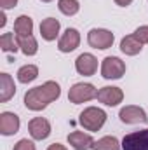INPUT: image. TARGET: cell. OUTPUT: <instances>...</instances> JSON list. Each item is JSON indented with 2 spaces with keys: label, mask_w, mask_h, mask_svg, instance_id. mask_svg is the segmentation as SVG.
<instances>
[{
  "label": "cell",
  "mask_w": 148,
  "mask_h": 150,
  "mask_svg": "<svg viewBox=\"0 0 148 150\" xmlns=\"http://www.w3.org/2000/svg\"><path fill=\"white\" fill-rule=\"evenodd\" d=\"M61 94V87L58 82L54 80H47L44 82L42 86H37L33 89H30L26 94H25V105L28 110H33V112H40L44 110L49 103L56 101Z\"/></svg>",
  "instance_id": "cell-1"
},
{
  "label": "cell",
  "mask_w": 148,
  "mask_h": 150,
  "mask_svg": "<svg viewBox=\"0 0 148 150\" xmlns=\"http://www.w3.org/2000/svg\"><path fill=\"white\" fill-rule=\"evenodd\" d=\"M78 122L87 131H99L103 127V124L106 122V112L101 108H96V107H89L80 113Z\"/></svg>",
  "instance_id": "cell-2"
},
{
  "label": "cell",
  "mask_w": 148,
  "mask_h": 150,
  "mask_svg": "<svg viewBox=\"0 0 148 150\" xmlns=\"http://www.w3.org/2000/svg\"><path fill=\"white\" fill-rule=\"evenodd\" d=\"M98 96V91L92 84H84V82H78L73 84L68 91V100L70 103L73 105H80V103H85V101H91Z\"/></svg>",
  "instance_id": "cell-3"
},
{
  "label": "cell",
  "mask_w": 148,
  "mask_h": 150,
  "mask_svg": "<svg viewBox=\"0 0 148 150\" xmlns=\"http://www.w3.org/2000/svg\"><path fill=\"white\" fill-rule=\"evenodd\" d=\"M113 33L110 30H105V28H92L89 33H87V42L91 47L94 49H110L113 45Z\"/></svg>",
  "instance_id": "cell-4"
},
{
  "label": "cell",
  "mask_w": 148,
  "mask_h": 150,
  "mask_svg": "<svg viewBox=\"0 0 148 150\" xmlns=\"http://www.w3.org/2000/svg\"><path fill=\"white\" fill-rule=\"evenodd\" d=\"M125 74V63L117 56H106L101 63V75L105 79H120Z\"/></svg>",
  "instance_id": "cell-5"
},
{
  "label": "cell",
  "mask_w": 148,
  "mask_h": 150,
  "mask_svg": "<svg viewBox=\"0 0 148 150\" xmlns=\"http://www.w3.org/2000/svg\"><path fill=\"white\" fill-rule=\"evenodd\" d=\"M122 150H148V127L124 136Z\"/></svg>",
  "instance_id": "cell-6"
},
{
  "label": "cell",
  "mask_w": 148,
  "mask_h": 150,
  "mask_svg": "<svg viewBox=\"0 0 148 150\" xmlns=\"http://www.w3.org/2000/svg\"><path fill=\"white\" fill-rule=\"evenodd\" d=\"M98 101L106 105V107H117L118 103H122L124 100V93L120 87H115V86H105L98 91Z\"/></svg>",
  "instance_id": "cell-7"
},
{
  "label": "cell",
  "mask_w": 148,
  "mask_h": 150,
  "mask_svg": "<svg viewBox=\"0 0 148 150\" xmlns=\"http://www.w3.org/2000/svg\"><path fill=\"white\" fill-rule=\"evenodd\" d=\"M118 117L124 124H147L148 117L147 112L141 108V107H136V105H127L124 107L120 112H118Z\"/></svg>",
  "instance_id": "cell-8"
},
{
  "label": "cell",
  "mask_w": 148,
  "mask_h": 150,
  "mask_svg": "<svg viewBox=\"0 0 148 150\" xmlns=\"http://www.w3.org/2000/svg\"><path fill=\"white\" fill-rule=\"evenodd\" d=\"M75 68L80 75H85V77H91V75L96 74L98 70V59L89 54V52H84L80 54L77 59H75Z\"/></svg>",
  "instance_id": "cell-9"
},
{
  "label": "cell",
  "mask_w": 148,
  "mask_h": 150,
  "mask_svg": "<svg viewBox=\"0 0 148 150\" xmlns=\"http://www.w3.org/2000/svg\"><path fill=\"white\" fill-rule=\"evenodd\" d=\"M28 131L33 140H45L51 134V124L44 117H35L28 122Z\"/></svg>",
  "instance_id": "cell-10"
},
{
  "label": "cell",
  "mask_w": 148,
  "mask_h": 150,
  "mask_svg": "<svg viewBox=\"0 0 148 150\" xmlns=\"http://www.w3.org/2000/svg\"><path fill=\"white\" fill-rule=\"evenodd\" d=\"M78 44H80V33H78V30L68 28V30H65V33L59 38L58 49L61 52H72V51H75L78 47Z\"/></svg>",
  "instance_id": "cell-11"
},
{
  "label": "cell",
  "mask_w": 148,
  "mask_h": 150,
  "mask_svg": "<svg viewBox=\"0 0 148 150\" xmlns=\"http://www.w3.org/2000/svg\"><path fill=\"white\" fill-rule=\"evenodd\" d=\"M19 131V117L12 112L0 113V133L4 136L16 134Z\"/></svg>",
  "instance_id": "cell-12"
},
{
  "label": "cell",
  "mask_w": 148,
  "mask_h": 150,
  "mask_svg": "<svg viewBox=\"0 0 148 150\" xmlns=\"http://www.w3.org/2000/svg\"><path fill=\"white\" fill-rule=\"evenodd\" d=\"M68 143L73 147L75 150H89L94 147V140L91 134L82 133V131H73L68 134Z\"/></svg>",
  "instance_id": "cell-13"
},
{
  "label": "cell",
  "mask_w": 148,
  "mask_h": 150,
  "mask_svg": "<svg viewBox=\"0 0 148 150\" xmlns=\"http://www.w3.org/2000/svg\"><path fill=\"white\" fill-rule=\"evenodd\" d=\"M59 28H61V25H59L58 19H54V18H47V19H44V21L40 23V35H42L44 40L52 42V40H56V37H58Z\"/></svg>",
  "instance_id": "cell-14"
},
{
  "label": "cell",
  "mask_w": 148,
  "mask_h": 150,
  "mask_svg": "<svg viewBox=\"0 0 148 150\" xmlns=\"http://www.w3.org/2000/svg\"><path fill=\"white\" fill-rule=\"evenodd\" d=\"M16 93V86H14V80L9 74H0V101L2 103H7Z\"/></svg>",
  "instance_id": "cell-15"
},
{
  "label": "cell",
  "mask_w": 148,
  "mask_h": 150,
  "mask_svg": "<svg viewBox=\"0 0 148 150\" xmlns=\"http://www.w3.org/2000/svg\"><path fill=\"white\" fill-rule=\"evenodd\" d=\"M141 49H143V44L134 35H127L120 40V51L127 56H136L141 52Z\"/></svg>",
  "instance_id": "cell-16"
},
{
  "label": "cell",
  "mask_w": 148,
  "mask_h": 150,
  "mask_svg": "<svg viewBox=\"0 0 148 150\" xmlns=\"http://www.w3.org/2000/svg\"><path fill=\"white\" fill-rule=\"evenodd\" d=\"M14 32H16V37H26V35H32L33 32V19L30 16H19L16 21H14Z\"/></svg>",
  "instance_id": "cell-17"
},
{
  "label": "cell",
  "mask_w": 148,
  "mask_h": 150,
  "mask_svg": "<svg viewBox=\"0 0 148 150\" xmlns=\"http://www.w3.org/2000/svg\"><path fill=\"white\" fill-rule=\"evenodd\" d=\"M16 40H18V45H19V49H21L23 54H26V56H33V54H37L38 44H37V40H35L33 35L16 37Z\"/></svg>",
  "instance_id": "cell-18"
},
{
  "label": "cell",
  "mask_w": 148,
  "mask_h": 150,
  "mask_svg": "<svg viewBox=\"0 0 148 150\" xmlns=\"http://www.w3.org/2000/svg\"><path fill=\"white\" fill-rule=\"evenodd\" d=\"M38 77V68L35 65H25L18 70V80L21 84H28V82H33Z\"/></svg>",
  "instance_id": "cell-19"
},
{
  "label": "cell",
  "mask_w": 148,
  "mask_h": 150,
  "mask_svg": "<svg viewBox=\"0 0 148 150\" xmlns=\"http://www.w3.org/2000/svg\"><path fill=\"white\" fill-rule=\"evenodd\" d=\"M94 150H120V143L115 136H103L101 140L94 142Z\"/></svg>",
  "instance_id": "cell-20"
},
{
  "label": "cell",
  "mask_w": 148,
  "mask_h": 150,
  "mask_svg": "<svg viewBox=\"0 0 148 150\" xmlns=\"http://www.w3.org/2000/svg\"><path fill=\"white\" fill-rule=\"evenodd\" d=\"M58 7L65 16H75L80 9V4H78V0H59Z\"/></svg>",
  "instance_id": "cell-21"
},
{
  "label": "cell",
  "mask_w": 148,
  "mask_h": 150,
  "mask_svg": "<svg viewBox=\"0 0 148 150\" xmlns=\"http://www.w3.org/2000/svg\"><path fill=\"white\" fill-rule=\"evenodd\" d=\"M0 47H2V51H5V52H16V51L19 49L18 40H14V35H12V33H4V35L0 37Z\"/></svg>",
  "instance_id": "cell-22"
},
{
  "label": "cell",
  "mask_w": 148,
  "mask_h": 150,
  "mask_svg": "<svg viewBox=\"0 0 148 150\" xmlns=\"http://www.w3.org/2000/svg\"><path fill=\"white\" fill-rule=\"evenodd\" d=\"M12 150H37V149H35V143H33V142H30L28 138H23V140H19V142L14 145Z\"/></svg>",
  "instance_id": "cell-23"
},
{
  "label": "cell",
  "mask_w": 148,
  "mask_h": 150,
  "mask_svg": "<svg viewBox=\"0 0 148 150\" xmlns=\"http://www.w3.org/2000/svg\"><path fill=\"white\" fill-rule=\"evenodd\" d=\"M134 37L138 38L141 44H148V26H140V28H136V32H134Z\"/></svg>",
  "instance_id": "cell-24"
},
{
  "label": "cell",
  "mask_w": 148,
  "mask_h": 150,
  "mask_svg": "<svg viewBox=\"0 0 148 150\" xmlns=\"http://www.w3.org/2000/svg\"><path fill=\"white\" fill-rule=\"evenodd\" d=\"M18 4V0H0V5H2V9L5 11V9H11V7H14Z\"/></svg>",
  "instance_id": "cell-25"
},
{
  "label": "cell",
  "mask_w": 148,
  "mask_h": 150,
  "mask_svg": "<svg viewBox=\"0 0 148 150\" xmlns=\"http://www.w3.org/2000/svg\"><path fill=\"white\" fill-rule=\"evenodd\" d=\"M47 150H66V147H65V145H61V143H52Z\"/></svg>",
  "instance_id": "cell-26"
},
{
  "label": "cell",
  "mask_w": 148,
  "mask_h": 150,
  "mask_svg": "<svg viewBox=\"0 0 148 150\" xmlns=\"http://www.w3.org/2000/svg\"><path fill=\"white\" fill-rule=\"evenodd\" d=\"M115 4H117V5H120V7H127V5H131V4H132V0H115Z\"/></svg>",
  "instance_id": "cell-27"
},
{
  "label": "cell",
  "mask_w": 148,
  "mask_h": 150,
  "mask_svg": "<svg viewBox=\"0 0 148 150\" xmlns=\"http://www.w3.org/2000/svg\"><path fill=\"white\" fill-rule=\"evenodd\" d=\"M0 26H5V14H2V21H0Z\"/></svg>",
  "instance_id": "cell-28"
},
{
  "label": "cell",
  "mask_w": 148,
  "mask_h": 150,
  "mask_svg": "<svg viewBox=\"0 0 148 150\" xmlns=\"http://www.w3.org/2000/svg\"><path fill=\"white\" fill-rule=\"evenodd\" d=\"M42 2H52V0H42Z\"/></svg>",
  "instance_id": "cell-29"
}]
</instances>
